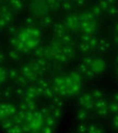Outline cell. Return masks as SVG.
<instances>
[{"instance_id":"cell-30","label":"cell","mask_w":118,"mask_h":133,"mask_svg":"<svg viewBox=\"0 0 118 133\" xmlns=\"http://www.w3.org/2000/svg\"><path fill=\"white\" fill-rule=\"evenodd\" d=\"M74 8V2L72 1H61V9L64 11H71Z\"/></svg>"},{"instance_id":"cell-2","label":"cell","mask_w":118,"mask_h":133,"mask_svg":"<svg viewBox=\"0 0 118 133\" xmlns=\"http://www.w3.org/2000/svg\"><path fill=\"white\" fill-rule=\"evenodd\" d=\"M12 20H13V12L7 7H1V18H0V26L1 29H4V26L8 27L12 25Z\"/></svg>"},{"instance_id":"cell-9","label":"cell","mask_w":118,"mask_h":133,"mask_svg":"<svg viewBox=\"0 0 118 133\" xmlns=\"http://www.w3.org/2000/svg\"><path fill=\"white\" fill-rule=\"evenodd\" d=\"M79 18H80L81 23H94V20H95L93 14L90 12V10L82 12L80 15H79Z\"/></svg>"},{"instance_id":"cell-22","label":"cell","mask_w":118,"mask_h":133,"mask_svg":"<svg viewBox=\"0 0 118 133\" xmlns=\"http://www.w3.org/2000/svg\"><path fill=\"white\" fill-rule=\"evenodd\" d=\"M13 94H14V90H12L11 87H5L1 93V97H2V99L8 101V99H10L13 96Z\"/></svg>"},{"instance_id":"cell-8","label":"cell","mask_w":118,"mask_h":133,"mask_svg":"<svg viewBox=\"0 0 118 133\" xmlns=\"http://www.w3.org/2000/svg\"><path fill=\"white\" fill-rule=\"evenodd\" d=\"M39 24H41V26H43L44 29H49V27H53L55 22H54L53 16L47 14V15H44L43 18H41V20H39Z\"/></svg>"},{"instance_id":"cell-5","label":"cell","mask_w":118,"mask_h":133,"mask_svg":"<svg viewBox=\"0 0 118 133\" xmlns=\"http://www.w3.org/2000/svg\"><path fill=\"white\" fill-rule=\"evenodd\" d=\"M53 32L55 34V37H58L61 36L67 33V27L65 25L64 22H55V24L53 25Z\"/></svg>"},{"instance_id":"cell-51","label":"cell","mask_w":118,"mask_h":133,"mask_svg":"<svg viewBox=\"0 0 118 133\" xmlns=\"http://www.w3.org/2000/svg\"><path fill=\"white\" fill-rule=\"evenodd\" d=\"M114 44L118 47V35H115L114 36Z\"/></svg>"},{"instance_id":"cell-16","label":"cell","mask_w":118,"mask_h":133,"mask_svg":"<svg viewBox=\"0 0 118 133\" xmlns=\"http://www.w3.org/2000/svg\"><path fill=\"white\" fill-rule=\"evenodd\" d=\"M69 59H70V58H69L68 56H66V55H65L63 51H58L57 54H56L54 61H58V62H60V63H66V62L69 61Z\"/></svg>"},{"instance_id":"cell-19","label":"cell","mask_w":118,"mask_h":133,"mask_svg":"<svg viewBox=\"0 0 118 133\" xmlns=\"http://www.w3.org/2000/svg\"><path fill=\"white\" fill-rule=\"evenodd\" d=\"M57 96H58V94H57V92L55 91V88L53 86L44 91V97H46L48 99H54L55 97H57Z\"/></svg>"},{"instance_id":"cell-23","label":"cell","mask_w":118,"mask_h":133,"mask_svg":"<svg viewBox=\"0 0 118 133\" xmlns=\"http://www.w3.org/2000/svg\"><path fill=\"white\" fill-rule=\"evenodd\" d=\"M108 103L106 102L105 98H101V99H96L94 102V110H97L101 108H104V107H107Z\"/></svg>"},{"instance_id":"cell-1","label":"cell","mask_w":118,"mask_h":133,"mask_svg":"<svg viewBox=\"0 0 118 133\" xmlns=\"http://www.w3.org/2000/svg\"><path fill=\"white\" fill-rule=\"evenodd\" d=\"M94 102H95V99H94L91 92L83 93L80 95V97H79V106L86 109L88 111L94 109Z\"/></svg>"},{"instance_id":"cell-47","label":"cell","mask_w":118,"mask_h":133,"mask_svg":"<svg viewBox=\"0 0 118 133\" xmlns=\"http://www.w3.org/2000/svg\"><path fill=\"white\" fill-rule=\"evenodd\" d=\"M98 41H100L98 38L94 35V36H93V38H92V39L90 41V43H89V44H90V46H91L93 49H96V47H97V44H98Z\"/></svg>"},{"instance_id":"cell-35","label":"cell","mask_w":118,"mask_h":133,"mask_svg":"<svg viewBox=\"0 0 118 133\" xmlns=\"http://www.w3.org/2000/svg\"><path fill=\"white\" fill-rule=\"evenodd\" d=\"M9 79V73H8V69H4L3 66L1 68V70H0V82L3 83L5 82Z\"/></svg>"},{"instance_id":"cell-6","label":"cell","mask_w":118,"mask_h":133,"mask_svg":"<svg viewBox=\"0 0 118 133\" xmlns=\"http://www.w3.org/2000/svg\"><path fill=\"white\" fill-rule=\"evenodd\" d=\"M76 117L79 120V122H86V121L89 120V118H90V111H88L86 109L80 107L77 110Z\"/></svg>"},{"instance_id":"cell-48","label":"cell","mask_w":118,"mask_h":133,"mask_svg":"<svg viewBox=\"0 0 118 133\" xmlns=\"http://www.w3.org/2000/svg\"><path fill=\"white\" fill-rule=\"evenodd\" d=\"M42 133H55V130L54 128H52V127H48V125H44L43 129L41 130Z\"/></svg>"},{"instance_id":"cell-46","label":"cell","mask_w":118,"mask_h":133,"mask_svg":"<svg viewBox=\"0 0 118 133\" xmlns=\"http://www.w3.org/2000/svg\"><path fill=\"white\" fill-rule=\"evenodd\" d=\"M110 124L115 130H118V115L113 116V118L110 119Z\"/></svg>"},{"instance_id":"cell-26","label":"cell","mask_w":118,"mask_h":133,"mask_svg":"<svg viewBox=\"0 0 118 133\" xmlns=\"http://www.w3.org/2000/svg\"><path fill=\"white\" fill-rule=\"evenodd\" d=\"M90 12H91L93 14V16L95 19H97V18H101V16L103 15V11L101 10L97 5H93V7L90 9Z\"/></svg>"},{"instance_id":"cell-15","label":"cell","mask_w":118,"mask_h":133,"mask_svg":"<svg viewBox=\"0 0 118 133\" xmlns=\"http://www.w3.org/2000/svg\"><path fill=\"white\" fill-rule=\"evenodd\" d=\"M107 108H108L109 115H113V116L118 115V103L117 102H114V101L109 102L107 105Z\"/></svg>"},{"instance_id":"cell-18","label":"cell","mask_w":118,"mask_h":133,"mask_svg":"<svg viewBox=\"0 0 118 133\" xmlns=\"http://www.w3.org/2000/svg\"><path fill=\"white\" fill-rule=\"evenodd\" d=\"M74 128H76V131L78 133H88V131H89V124L86 122H78Z\"/></svg>"},{"instance_id":"cell-49","label":"cell","mask_w":118,"mask_h":133,"mask_svg":"<svg viewBox=\"0 0 118 133\" xmlns=\"http://www.w3.org/2000/svg\"><path fill=\"white\" fill-rule=\"evenodd\" d=\"M84 4H85V2L82 1V0H77V1H74V7L76 8H83L84 7Z\"/></svg>"},{"instance_id":"cell-14","label":"cell","mask_w":118,"mask_h":133,"mask_svg":"<svg viewBox=\"0 0 118 133\" xmlns=\"http://www.w3.org/2000/svg\"><path fill=\"white\" fill-rule=\"evenodd\" d=\"M24 24L26 25V27H29V29L35 27V25H36V19H35V16H33V15H26L25 18H24Z\"/></svg>"},{"instance_id":"cell-12","label":"cell","mask_w":118,"mask_h":133,"mask_svg":"<svg viewBox=\"0 0 118 133\" xmlns=\"http://www.w3.org/2000/svg\"><path fill=\"white\" fill-rule=\"evenodd\" d=\"M114 4V1H110V0H102V1H98L96 2V5L102 10V11H106L107 12V10L111 7V5Z\"/></svg>"},{"instance_id":"cell-28","label":"cell","mask_w":118,"mask_h":133,"mask_svg":"<svg viewBox=\"0 0 118 133\" xmlns=\"http://www.w3.org/2000/svg\"><path fill=\"white\" fill-rule=\"evenodd\" d=\"M88 133H104V129L96 124H89Z\"/></svg>"},{"instance_id":"cell-7","label":"cell","mask_w":118,"mask_h":133,"mask_svg":"<svg viewBox=\"0 0 118 133\" xmlns=\"http://www.w3.org/2000/svg\"><path fill=\"white\" fill-rule=\"evenodd\" d=\"M80 30L85 34H95L96 32V24L95 23H80Z\"/></svg>"},{"instance_id":"cell-40","label":"cell","mask_w":118,"mask_h":133,"mask_svg":"<svg viewBox=\"0 0 118 133\" xmlns=\"http://www.w3.org/2000/svg\"><path fill=\"white\" fill-rule=\"evenodd\" d=\"M23 102V101H22ZM26 105V108H27V111H35L37 110V106H36V102L35 101H31V102H24Z\"/></svg>"},{"instance_id":"cell-38","label":"cell","mask_w":118,"mask_h":133,"mask_svg":"<svg viewBox=\"0 0 118 133\" xmlns=\"http://www.w3.org/2000/svg\"><path fill=\"white\" fill-rule=\"evenodd\" d=\"M63 52L66 55V56H68V57L70 58V57H72V56L74 55V52H76V48L64 46V48H63Z\"/></svg>"},{"instance_id":"cell-55","label":"cell","mask_w":118,"mask_h":133,"mask_svg":"<svg viewBox=\"0 0 118 133\" xmlns=\"http://www.w3.org/2000/svg\"><path fill=\"white\" fill-rule=\"evenodd\" d=\"M32 133H42L41 131H36V132H32Z\"/></svg>"},{"instance_id":"cell-33","label":"cell","mask_w":118,"mask_h":133,"mask_svg":"<svg viewBox=\"0 0 118 133\" xmlns=\"http://www.w3.org/2000/svg\"><path fill=\"white\" fill-rule=\"evenodd\" d=\"M107 14L111 18H117L118 16V5H116L115 3L111 5V7L107 10Z\"/></svg>"},{"instance_id":"cell-36","label":"cell","mask_w":118,"mask_h":133,"mask_svg":"<svg viewBox=\"0 0 118 133\" xmlns=\"http://www.w3.org/2000/svg\"><path fill=\"white\" fill-rule=\"evenodd\" d=\"M29 80L26 79V76L24 75H20L19 79L16 80V84H18V86H22V87H25L27 84H29Z\"/></svg>"},{"instance_id":"cell-54","label":"cell","mask_w":118,"mask_h":133,"mask_svg":"<svg viewBox=\"0 0 118 133\" xmlns=\"http://www.w3.org/2000/svg\"><path fill=\"white\" fill-rule=\"evenodd\" d=\"M116 73H117V76H118V65L116 66Z\"/></svg>"},{"instance_id":"cell-31","label":"cell","mask_w":118,"mask_h":133,"mask_svg":"<svg viewBox=\"0 0 118 133\" xmlns=\"http://www.w3.org/2000/svg\"><path fill=\"white\" fill-rule=\"evenodd\" d=\"M56 124H57V120H56L53 116H48V117H45V125L52 127V128H55Z\"/></svg>"},{"instance_id":"cell-17","label":"cell","mask_w":118,"mask_h":133,"mask_svg":"<svg viewBox=\"0 0 118 133\" xmlns=\"http://www.w3.org/2000/svg\"><path fill=\"white\" fill-rule=\"evenodd\" d=\"M10 4H11V9H12V12L14 11H20V10H22L23 9V7H24V3L22 2V1H19V0H11V1L9 2Z\"/></svg>"},{"instance_id":"cell-3","label":"cell","mask_w":118,"mask_h":133,"mask_svg":"<svg viewBox=\"0 0 118 133\" xmlns=\"http://www.w3.org/2000/svg\"><path fill=\"white\" fill-rule=\"evenodd\" d=\"M64 23L67 27L68 31H77L80 30V18L76 14H69L67 18L65 19Z\"/></svg>"},{"instance_id":"cell-25","label":"cell","mask_w":118,"mask_h":133,"mask_svg":"<svg viewBox=\"0 0 118 133\" xmlns=\"http://www.w3.org/2000/svg\"><path fill=\"white\" fill-rule=\"evenodd\" d=\"M94 111H95V115H96L97 117H100V118H106L109 115V111H108V108L107 107H104V108H101V109H97V110H94Z\"/></svg>"},{"instance_id":"cell-32","label":"cell","mask_w":118,"mask_h":133,"mask_svg":"<svg viewBox=\"0 0 118 133\" xmlns=\"http://www.w3.org/2000/svg\"><path fill=\"white\" fill-rule=\"evenodd\" d=\"M95 57H93V56H88V57H84L83 59H82V61H81V63H83V64H85L86 66H90L91 68L92 66V64L94 63V61H95Z\"/></svg>"},{"instance_id":"cell-29","label":"cell","mask_w":118,"mask_h":133,"mask_svg":"<svg viewBox=\"0 0 118 133\" xmlns=\"http://www.w3.org/2000/svg\"><path fill=\"white\" fill-rule=\"evenodd\" d=\"M32 72H33V70H32L30 64H23L21 66V69H20L21 75H24V76H27L30 73H32Z\"/></svg>"},{"instance_id":"cell-41","label":"cell","mask_w":118,"mask_h":133,"mask_svg":"<svg viewBox=\"0 0 118 133\" xmlns=\"http://www.w3.org/2000/svg\"><path fill=\"white\" fill-rule=\"evenodd\" d=\"M93 34H85V33H82L80 35V43H90V41L93 38Z\"/></svg>"},{"instance_id":"cell-39","label":"cell","mask_w":118,"mask_h":133,"mask_svg":"<svg viewBox=\"0 0 118 133\" xmlns=\"http://www.w3.org/2000/svg\"><path fill=\"white\" fill-rule=\"evenodd\" d=\"M49 10H57L61 8V1H47Z\"/></svg>"},{"instance_id":"cell-44","label":"cell","mask_w":118,"mask_h":133,"mask_svg":"<svg viewBox=\"0 0 118 133\" xmlns=\"http://www.w3.org/2000/svg\"><path fill=\"white\" fill-rule=\"evenodd\" d=\"M84 76L85 77H88V79H93V77H95V76H97V74H96V72H95L92 68H90L89 70H88V72L85 74H84Z\"/></svg>"},{"instance_id":"cell-52","label":"cell","mask_w":118,"mask_h":133,"mask_svg":"<svg viewBox=\"0 0 118 133\" xmlns=\"http://www.w3.org/2000/svg\"><path fill=\"white\" fill-rule=\"evenodd\" d=\"M115 31H116L117 35H118V22H117V23H116V25H115Z\"/></svg>"},{"instance_id":"cell-37","label":"cell","mask_w":118,"mask_h":133,"mask_svg":"<svg viewBox=\"0 0 118 133\" xmlns=\"http://www.w3.org/2000/svg\"><path fill=\"white\" fill-rule=\"evenodd\" d=\"M24 93H25V87L16 86L14 88V95L18 98H20V99H22V97H23V95H24Z\"/></svg>"},{"instance_id":"cell-43","label":"cell","mask_w":118,"mask_h":133,"mask_svg":"<svg viewBox=\"0 0 118 133\" xmlns=\"http://www.w3.org/2000/svg\"><path fill=\"white\" fill-rule=\"evenodd\" d=\"M7 31H8V33H10V34H12L14 36H18V34L20 33L19 30H18V27H16L15 25H10L7 29Z\"/></svg>"},{"instance_id":"cell-50","label":"cell","mask_w":118,"mask_h":133,"mask_svg":"<svg viewBox=\"0 0 118 133\" xmlns=\"http://www.w3.org/2000/svg\"><path fill=\"white\" fill-rule=\"evenodd\" d=\"M113 101L118 103V91L117 92H114V94H113Z\"/></svg>"},{"instance_id":"cell-27","label":"cell","mask_w":118,"mask_h":133,"mask_svg":"<svg viewBox=\"0 0 118 133\" xmlns=\"http://www.w3.org/2000/svg\"><path fill=\"white\" fill-rule=\"evenodd\" d=\"M8 73H9V79L12 80V81H15V82H16V80L19 79V76L21 75L20 72L18 70H15V69H9Z\"/></svg>"},{"instance_id":"cell-53","label":"cell","mask_w":118,"mask_h":133,"mask_svg":"<svg viewBox=\"0 0 118 133\" xmlns=\"http://www.w3.org/2000/svg\"><path fill=\"white\" fill-rule=\"evenodd\" d=\"M115 61H116V63H117V65H118V55H117L116 58H115Z\"/></svg>"},{"instance_id":"cell-20","label":"cell","mask_w":118,"mask_h":133,"mask_svg":"<svg viewBox=\"0 0 118 133\" xmlns=\"http://www.w3.org/2000/svg\"><path fill=\"white\" fill-rule=\"evenodd\" d=\"M37 86H39L41 88H43V90H47V88L52 87V81H49L48 79H39L38 82H37Z\"/></svg>"},{"instance_id":"cell-10","label":"cell","mask_w":118,"mask_h":133,"mask_svg":"<svg viewBox=\"0 0 118 133\" xmlns=\"http://www.w3.org/2000/svg\"><path fill=\"white\" fill-rule=\"evenodd\" d=\"M109 49V43L104 39V38H101L98 41V44H97V47H96V51L100 52V54H105L107 52Z\"/></svg>"},{"instance_id":"cell-45","label":"cell","mask_w":118,"mask_h":133,"mask_svg":"<svg viewBox=\"0 0 118 133\" xmlns=\"http://www.w3.org/2000/svg\"><path fill=\"white\" fill-rule=\"evenodd\" d=\"M38 110L42 112V115L44 116V117H48V116H50V111H52V109H50L49 107H42Z\"/></svg>"},{"instance_id":"cell-21","label":"cell","mask_w":118,"mask_h":133,"mask_svg":"<svg viewBox=\"0 0 118 133\" xmlns=\"http://www.w3.org/2000/svg\"><path fill=\"white\" fill-rule=\"evenodd\" d=\"M50 109H52V111H50V116H53L56 120L61 119V117H63V114H64L63 108H52V107H50Z\"/></svg>"},{"instance_id":"cell-4","label":"cell","mask_w":118,"mask_h":133,"mask_svg":"<svg viewBox=\"0 0 118 133\" xmlns=\"http://www.w3.org/2000/svg\"><path fill=\"white\" fill-rule=\"evenodd\" d=\"M91 68H92L95 72H96L97 75H100L101 73H103V72L105 71V69H106V62L104 61L103 59L96 58V59H95V61H94V63L92 64Z\"/></svg>"},{"instance_id":"cell-34","label":"cell","mask_w":118,"mask_h":133,"mask_svg":"<svg viewBox=\"0 0 118 133\" xmlns=\"http://www.w3.org/2000/svg\"><path fill=\"white\" fill-rule=\"evenodd\" d=\"M91 93H92V95H93L95 101H96V99L104 98V92L101 90V88H95V90L91 91Z\"/></svg>"},{"instance_id":"cell-11","label":"cell","mask_w":118,"mask_h":133,"mask_svg":"<svg viewBox=\"0 0 118 133\" xmlns=\"http://www.w3.org/2000/svg\"><path fill=\"white\" fill-rule=\"evenodd\" d=\"M78 50L80 51L81 54H83V55H89V54L92 52L93 48L90 46L89 43H79V45H78Z\"/></svg>"},{"instance_id":"cell-42","label":"cell","mask_w":118,"mask_h":133,"mask_svg":"<svg viewBox=\"0 0 118 133\" xmlns=\"http://www.w3.org/2000/svg\"><path fill=\"white\" fill-rule=\"evenodd\" d=\"M7 133H24L23 132V129H22V125L20 124H14L12 127V129L9 130Z\"/></svg>"},{"instance_id":"cell-24","label":"cell","mask_w":118,"mask_h":133,"mask_svg":"<svg viewBox=\"0 0 118 133\" xmlns=\"http://www.w3.org/2000/svg\"><path fill=\"white\" fill-rule=\"evenodd\" d=\"M52 108H63L64 107V101L61 99L60 96L55 97L54 99H52Z\"/></svg>"},{"instance_id":"cell-13","label":"cell","mask_w":118,"mask_h":133,"mask_svg":"<svg viewBox=\"0 0 118 133\" xmlns=\"http://www.w3.org/2000/svg\"><path fill=\"white\" fill-rule=\"evenodd\" d=\"M8 55V57L11 59V60H13V61H18V60L20 59V56H21V54L19 50H16L15 48H11L8 50L7 52Z\"/></svg>"}]
</instances>
